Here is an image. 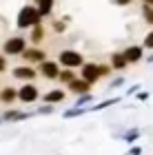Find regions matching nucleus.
<instances>
[{
  "mask_svg": "<svg viewBox=\"0 0 153 155\" xmlns=\"http://www.w3.org/2000/svg\"><path fill=\"white\" fill-rule=\"evenodd\" d=\"M40 20H42V16H40L38 7H33V5L22 7L20 13H18V27H20V29H27V27L40 25Z\"/></svg>",
  "mask_w": 153,
  "mask_h": 155,
  "instance_id": "f257e3e1",
  "label": "nucleus"
},
{
  "mask_svg": "<svg viewBox=\"0 0 153 155\" xmlns=\"http://www.w3.org/2000/svg\"><path fill=\"white\" fill-rule=\"evenodd\" d=\"M82 62H85V58H82L78 51H73V49H65V51L60 53V58H58V64L67 67V69L82 67Z\"/></svg>",
  "mask_w": 153,
  "mask_h": 155,
  "instance_id": "f03ea898",
  "label": "nucleus"
},
{
  "mask_svg": "<svg viewBox=\"0 0 153 155\" xmlns=\"http://www.w3.org/2000/svg\"><path fill=\"white\" fill-rule=\"evenodd\" d=\"M16 100L25 102V104H31L38 100V87H33V84H25V87H20L16 91Z\"/></svg>",
  "mask_w": 153,
  "mask_h": 155,
  "instance_id": "7ed1b4c3",
  "label": "nucleus"
},
{
  "mask_svg": "<svg viewBox=\"0 0 153 155\" xmlns=\"http://www.w3.org/2000/svg\"><path fill=\"white\" fill-rule=\"evenodd\" d=\"M60 73V64L55 60H42L40 62V75L47 78V80H55Z\"/></svg>",
  "mask_w": 153,
  "mask_h": 155,
  "instance_id": "20e7f679",
  "label": "nucleus"
},
{
  "mask_svg": "<svg viewBox=\"0 0 153 155\" xmlns=\"http://www.w3.org/2000/svg\"><path fill=\"white\" fill-rule=\"evenodd\" d=\"M27 49V42L22 40V38H9L5 42V49L2 51L7 53V55H20Z\"/></svg>",
  "mask_w": 153,
  "mask_h": 155,
  "instance_id": "39448f33",
  "label": "nucleus"
},
{
  "mask_svg": "<svg viewBox=\"0 0 153 155\" xmlns=\"http://www.w3.org/2000/svg\"><path fill=\"white\" fill-rule=\"evenodd\" d=\"M82 80L89 82V84H95L100 80V71H98V64H89V62H82Z\"/></svg>",
  "mask_w": 153,
  "mask_h": 155,
  "instance_id": "423d86ee",
  "label": "nucleus"
},
{
  "mask_svg": "<svg viewBox=\"0 0 153 155\" xmlns=\"http://www.w3.org/2000/svg\"><path fill=\"white\" fill-rule=\"evenodd\" d=\"M122 55H124V60H127V64H133V62H140V60H142L144 49H142L140 45H131V47H127V49L122 51Z\"/></svg>",
  "mask_w": 153,
  "mask_h": 155,
  "instance_id": "0eeeda50",
  "label": "nucleus"
},
{
  "mask_svg": "<svg viewBox=\"0 0 153 155\" xmlns=\"http://www.w3.org/2000/svg\"><path fill=\"white\" fill-rule=\"evenodd\" d=\"M47 58V53L42 51V49H25L22 51V60L25 62H29V64H40V62H42Z\"/></svg>",
  "mask_w": 153,
  "mask_h": 155,
  "instance_id": "6e6552de",
  "label": "nucleus"
},
{
  "mask_svg": "<svg viewBox=\"0 0 153 155\" xmlns=\"http://www.w3.org/2000/svg\"><path fill=\"white\" fill-rule=\"evenodd\" d=\"M11 75L16 78V80H33V78L38 75V71H36L33 67H25V64H22V67H16V69H13Z\"/></svg>",
  "mask_w": 153,
  "mask_h": 155,
  "instance_id": "1a4fd4ad",
  "label": "nucleus"
},
{
  "mask_svg": "<svg viewBox=\"0 0 153 155\" xmlns=\"http://www.w3.org/2000/svg\"><path fill=\"white\" fill-rule=\"evenodd\" d=\"M67 87H69V91H71V93H75V95H78V93H87L91 84H89V82H85L82 78H78V75H75L73 80L67 84Z\"/></svg>",
  "mask_w": 153,
  "mask_h": 155,
  "instance_id": "9d476101",
  "label": "nucleus"
},
{
  "mask_svg": "<svg viewBox=\"0 0 153 155\" xmlns=\"http://www.w3.org/2000/svg\"><path fill=\"white\" fill-rule=\"evenodd\" d=\"M67 97V93L62 89H53V91H49V93L45 95V102L47 104H58V102H62Z\"/></svg>",
  "mask_w": 153,
  "mask_h": 155,
  "instance_id": "9b49d317",
  "label": "nucleus"
},
{
  "mask_svg": "<svg viewBox=\"0 0 153 155\" xmlns=\"http://www.w3.org/2000/svg\"><path fill=\"white\" fill-rule=\"evenodd\" d=\"M13 100H16V89L5 87L2 91H0V102H2V104H11Z\"/></svg>",
  "mask_w": 153,
  "mask_h": 155,
  "instance_id": "f8f14e48",
  "label": "nucleus"
},
{
  "mask_svg": "<svg viewBox=\"0 0 153 155\" xmlns=\"http://www.w3.org/2000/svg\"><path fill=\"white\" fill-rule=\"evenodd\" d=\"M111 69H118V71L127 69V60H124L122 53H113V55H111Z\"/></svg>",
  "mask_w": 153,
  "mask_h": 155,
  "instance_id": "ddd939ff",
  "label": "nucleus"
},
{
  "mask_svg": "<svg viewBox=\"0 0 153 155\" xmlns=\"http://www.w3.org/2000/svg\"><path fill=\"white\" fill-rule=\"evenodd\" d=\"M33 45H40V42L45 40V29L42 25H33V31H31V38H29Z\"/></svg>",
  "mask_w": 153,
  "mask_h": 155,
  "instance_id": "4468645a",
  "label": "nucleus"
},
{
  "mask_svg": "<svg viewBox=\"0 0 153 155\" xmlns=\"http://www.w3.org/2000/svg\"><path fill=\"white\" fill-rule=\"evenodd\" d=\"M31 113H20V111H7V113L2 115L5 122H13V120H27Z\"/></svg>",
  "mask_w": 153,
  "mask_h": 155,
  "instance_id": "2eb2a0df",
  "label": "nucleus"
},
{
  "mask_svg": "<svg viewBox=\"0 0 153 155\" xmlns=\"http://www.w3.org/2000/svg\"><path fill=\"white\" fill-rule=\"evenodd\" d=\"M75 78V73H73V69H65V71H60L58 73V80L62 82V84H69Z\"/></svg>",
  "mask_w": 153,
  "mask_h": 155,
  "instance_id": "dca6fc26",
  "label": "nucleus"
},
{
  "mask_svg": "<svg viewBox=\"0 0 153 155\" xmlns=\"http://www.w3.org/2000/svg\"><path fill=\"white\" fill-rule=\"evenodd\" d=\"M51 7H53V0H38V11H40V16H47V13L51 11Z\"/></svg>",
  "mask_w": 153,
  "mask_h": 155,
  "instance_id": "f3484780",
  "label": "nucleus"
},
{
  "mask_svg": "<svg viewBox=\"0 0 153 155\" xmlns=\"http://www.w3.org/2000/svg\"><path fill=\"white\" fill-rule=\"evenodd\" d=\"M142 16H144V22H147V25H153V7H147V5H144Z\"/></svg>",
  "mask_w": 153,
  "mask_h": 155,
  "instance_id": "a211bd4d",
  "label": "nucleus"
},
{
  "mask_svg": "<svg viewBox=\"0 0 153 155\" xmlns=\"http://www.w3.org/2000/svg\"><path fill=\"white\" fill-rule=\"evenodd\" d=\"M89 109H82V107H78V109H69L67 113H65V117H78V115H82V113H87Z\"/></svg>",
  "mask_w": 153,
  "mask_h": 155,
  "instance_id": "6ab92c4d",
  "label": "nucleus"
},
{
  "mask_svg": "<svg viewBox=\"0 0 153 155\" xmlns=\"http://www.w3.org/2000/svg\"><path fill=\"white\" fill-rule=\"evenodd\" d=\"M138 137H140V131H138V129L124 133V142H133V140H138Z\"/></svg>",
  "mask_w": 153,
  "mask_h": 155,
  "instance_id": "aec40b11",
  "label": "nucleus"
},
{
  "mask_svg": "<svg viewBox=\"0 0 153 155\" xmlns=\"http://www.w3.org/2000/svg\"><path fill=\"white\" fill-rule=\"evenodd\" d=\"M142 49H153V31H149L147 36H144V45Z\"/></svg>",
  "mask_w": 153,
  "mask_h": 155,
  "instance_id": "412c9836",
  "label": "nucleus"
},
{
  "mask_svg": "<svg viewBox=\"0 0 153 155\" xmlns=\"http://www.w3.org/2000/svg\"><path fill=\"white\" fill-rule=\"evenodd\" d=\"M98 71H100V78H107V75H111V67L109 64H98Z\"/></svg>",
  "mask_w": 153,
  "mask_h": 155,
  "instance_id": "4be33fe9",
  "label": "nucleus"
},
{
  "mask_svg": "<svg viewBox=\"0 0 153 155\" xmlns=\"http://www.w3.org/2000/svg\"><path fill=\"white\" fill-rule=\"evenodd\" d=\"M65 29H67V22H60V20H55V22H53V31L55 33H62Z\"/></svg>",
  "mask_w": 153,
  "mask_h": 155,
  "instance_id": "5701e85b",
  "label": "nucleus"
},
{
  "mask_svg": "<svg viewBox=\"0 0 153 155\" xmlns=\"http://www.w3.org/2000/svg\"><path fill=\"white\" fill-rule=\"evenodd\" d=\"M93 100V95L91 93H87V95H82L80 100H78V107H82V104H87V102H91Z\"/></svg>",
  "mask_w": 153,
  "mask_h": 155,
  "instance_id": "b1692460",
  "label": "nucleus"
},
{
  "mask_svg": "<svg viewBox=\"0 0 153 155\" xmlns=\"http://www.w3.org/2000/svg\"><path fill=\"white\" fill-rule=\"evenodd\" d=\"M113 2H115L118 7H129L131 2H133V0H113Z\"/></svg>",
  "mask_w": 153,
  "mask_h": 155,
  "instance_id": "393cba45",
  "label": "nucleus"
},
{
  "mask_svg": "<svg viewBox=\"0 0 153 155\" xmlns=\"http://www.w3.org/2000/svg\"><path fill=\"white\" fill-rule=\"evenodd\" d=\"M51 111H53V107H51V104H47V107H42V109H38V113H51Z\"/></svg>",
  "mask_w": 153,
  "mask_h": 155,
  "instance_id": "a878e982",
  "label": "nucleus"
},
{
  "mask_svg": "<svg viewBox=\"0 0 153 155\" xmlns=\"http://www.w3.org/2000/svg\"><path fill=\"white\" fill-rule=\"evenodd\" d=\"M122 82H124V78H118V80H113V82L109 84V87H111V89H115V87H120Z\"/></svg>",
  "mask_w": 153,
  "mask_h": 155,
  "instance_id": "bb28decb",
  "label": "nucleus"
},
{
  "mask_svg": "<svg viewBox=\"0 0 153 155\" xmlns=\"http://www.w3.org/2000/svg\"><path fill=\"white\" fill-rule=\"evenodd\" d=\"M129 155H142V149H140V146H133V149L129 151Z\"/></svg>",
  "mask_w": 153,
  "mask_h": 155,
  "instance_id": "cd10ccee",
  "label": "nucleus"
},
{
  "mask_svg": "<svg viewBox=\"0 0 153 155\" xmlns=\"http://www.w3.org/2000/svg\"><path fill=\"white\" fill-rule=\"evenodd\" d=\"M5 69H7V60H5V58H0V73H2Z\"/></svg>",
  "mask_w": 153,
  "mask_h": 155,
  "instance_id": "c85d7f7f",
  "label": "nucleus"
},
{
  "mask_svg": "<svg viewBox=\"0 0 153 155\" xmlns=\"http://www.w3.org/2000/svg\"><path fill=\"white\" fill-rule=\"evenodd\" d=\"M147 97H149L147 91H144V93H138V100H147Z\"/></svg>",
  "mask_w": 153,
  "mask_h": 155,
  "instance_id": "c756f323",
  "label": "nucleus"
},
{
  "mask_svg": "<svg viewBox=\"0 0 153 155\" xmlns=\"http://www.w3.org/2000/svg\"><path fill=\"white\" fill-rule=\"evenodd\" d=\"M142 5H147V7H153V0H142Z\"/></svg>",
  "mask_w": 153,
  "mask_h": 155,
  "instance_id": "7c9ffc66",
  "label": "nucleus"
},
{
  "mask_svg": "<svg viewBox=\"0 0 153 155\" xmlns=\"http://www.w3.org/2000/svg\"><path fill=\"white\" fill-rule=\"evenodd\" d=\"M147 60H149V62H153V55H151V58H147Z\"/></svg>",
  "mask_w": 153,
  "mask_h": 155,
  "instance_id": "2f4dec72",
  "label": "nucleus"
}]
</instances>
